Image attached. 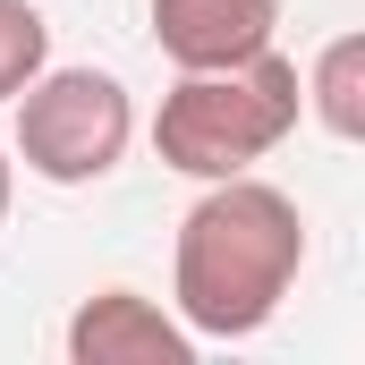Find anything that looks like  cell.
Instances as JSON below:
<instances>
[{
  "label": "cell",
  "mask_w": 365,
  "mask_h": 365,
  "mask_svg": "<svg viewBox=\"0 0 365 365\" xmlns=\"http://www.w3.org/2000/svg\"><path fill=\"white\" fill-rule=\"evenodd\" d=\"M9 195H17V162L0 153V221H9Z\"/></svg>",
  "instance_id": "cell-8"
},
{
  "label": "cell",
  "mask_w": 365,
  "mask_h": 365,
  "mask_svg": "<svg viewBox=\"0 0 365 365\" xmlns=\"http://www.w3.org/2000/svg\"><path fill=\"white\" fill-rule=\"evenodd\" d=\"M297 86H306V110H314L340 145H357L365 136V34H331Z\"/></svg>",
  "instance_id": "cell-6"
},
{
  "label": "cell",
  "mask_w": 365,
  "mask_h": 365,
  "mask_svg": "<svg viewBox=\"0 0 365 365\" xmlns=\"http://www.w3.org/2000/svg\"><path fill=\"white\" fill-rule=\"evenodd\" d=\"M306 119V86L297 60L255 51L230 68H179V86L153 110V153L179 179H238L255 162H272Z\"/></svg>",
  "instance_id": "cell-2"
},
{
  "label": "cell",
  "mask_w": 365,
  "mask_h": 365,
  "mask_svg": "<svg viewBox=\"0 0 365 365\" xmlns=\"http://www.w3.org/2000/svg\"><path fill=\"white\" fill-rule=\"evenodd\" d=\"M68 357L77 365H195V331L145 289H93L68 314Z\"/></svg>",
  "instance_id": "cell-4"
},
{
  "label": "cell",
  "mask_w": 365,
  "mask_h": 365,
  "mask_svg": "<svg viewBox=\"0 0 365 365\" xmlns=\"http://www.w3.org/2000/svg\"><path fill=\"white\" fill-rule=\"evenodd\" d=\"M280 0H153V43L170 68H230L272 51Z\"/></svg>",
  "instance_id": "cell-5"
},
{
  "label": "cell",
  "mask_w": 365,
  "mask_h": 365,
  "mask_svg": "<svg viewBox=\"0 0 365 365\" xmlns=\"http://www.w3.org/2000/svg\"><path fill=\"white\" fill-rule=\"evenodd\" d=\"M136 145V102L110 68H43L17 93V162L43 187H93Z\"/></svg>",
  "instance_id": "cell-3"
},
{
  "label": "cell",
  "mask_w": 365,
  "mask_h": 365,
  "mask_svg": "<svg viewBox=\"0 0 365 365\" xmlns=\"http://www.w3.org/2000/svg\"><path fill=\"white\" fill-rule=\"evenodd\" d=\"M43 68H51V17L34 0H0V102H17Z\"/></svg>",
  "instance_id": "cell-7"
},
{
  "label": "cell",
  "mask_w": 365,
  "mask_h": 365,
  "mask_svg": "<svg viewBox=\"0 0 365 365\" xmlns=\"http://www.w3.org/2000/svg\"><path fill=\"white\" fill-rule=\"evenodd\" d=\"M306 272V212L297 195L264 187L255 170L204 179L170 247V314L195 340H247L280 314Z\"/></svg>",
  "instance_id": "cell-1"
}]
</instances>
